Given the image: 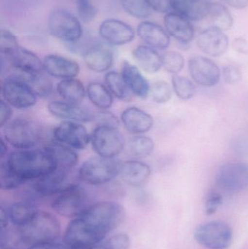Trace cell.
<instances>
[{
    "instance_id": "obj_51",
    "label": "cell",
    "mask_w": 248,
    "mask_h": 249,
    "mask_svg": "<svg viewBox=\"0 0 248 249\" xmlns=\"http://www.w3.org/2000/svg\"><path fill=\"white\" fill-rule=\"evenodd\" d=\"M0 147H1V151H0V155H1V160H4L5 157L7 156V142H6L5 139H4L2 136H1V140H0Z\"/></svg>"
},
{
    "instance_id": "obj_48",
    "label": "cell",
    "mask_w": 248,
    "mask_h": 249,
    "mask_svg": "<svg viewBox=\"0 0 248 249\" xmlns=\"http://www.w3.org/2000/svg\"><path fill=\"white\" fill-rule=\"evenodd\" d=\"M28 249H70V247L68 246L65 247V246L61 245V244L51 242L32 245Z\"/></svg>"
},
{
    "instance_id": "obj_7",
    "label": "cell",
    "mask_w": 248,
    "mask_h": 249,
    "mask_svg": "<svg viewBox=\"0 0 248 249\" xmlns=\"http://www.w3.org/2000/svg\"><path fill=\"white\" fill-rule=\"evenodd\" d=\"M90 206L85 191L74 183L57 195L51 205L56 213L66 217H77Z\"/></svg>"
},
{
    "instance_id": "obj_11",
    "label": "cell",
    "mask_w": 248,
    "mask_h": 249,
    "mask_svg": "<svg viewBox=\"0 0 248 249\" xmlns=\"http://www.w3.org/2000/svg\"><path fill=\"white\" fill-rule=\"evenodd\" d=\"M218 187L227 193H240L248 187V165L230 162L222 165L215 176Z\"/></svg>"
},
{
    "instance_id": "obj_10",
    "label": "cell",
    "mask_w": 248,
    "mask_h": 249,
    "mask_svg": "<svg viewBox=\"0 0 248 249\" xmlns=\"http://www.w3.org/2000/svg\"><path fill=\"white\" fill-rule=\"evenodd\" d=\"M195 238L199 245L208 249H227L232 241V231L228 224L213 221L202 224L195 231Z\"/></svg>"
},
{
    "instance_id": "obj_27",
    "label": "cell",
    "mask_w": 248,
    "mask_h": 249,
    "mask_svg": "<svg viewBox=\"0 0 248 249\" xmlns=\"http://www.w3.org/2000/svg\"><path fill=\"white\" fill-rule=\"evenodd\" d=\"M174 13L193 21L206 18L211 1L210 0H170Z\"/></svg>"
},
{
    "instance_id": "obj_22",
    "label": "cell",
    "mask_w": 248,
    "mask_h": 249,
    "mask_svg": "<svg viewBox=\"0 0 248 249\" xmlns=\"http://www.w3.org/2000/svg\"><path fill=\"white\" fill-rule=\"evenodd\" d=\"M164 24L169 35L183 45H187L195 37V29L190 20L178 13H167L165 16Z\"/></svg>"
},
{
    "instance_id": "obj_2",
    "label": "cell",
    "mask_w": 248,
    "mask_h": 249,
    "mask_svg": "<svg viewBox=\"0 0 248 249\" xmlns=\"http://www.w3.org/2000/svg\"><path fill=\"white\" fill-rule=\"evenodd\" d=\"M1 161L25 183L38 179L55 169L53 160L45 146L13 151L5 160Z\"/></svg>"
},
{
    "instance_id": "obj_23",
    "label": "cell",
    "mask_w": 248,
    "mask_h": 249,
    "mask_svg": "<svg viewBox=\"0 0 248 249\" xmlns=\"http://www.w3.org/2000/svg\"><path fill=\"white\" fill-rule=\"evenodd\" d=\"M150 167L142 161L132 160L121 164L119 176L124 182L133 187L144 185L151 176Z\"/></svg>"
},
{
    "instance_id": "obj_40",
    "label": "cell",
    "mask_w": 248,
    "mask_h": 249,
    "mask_svg": "<svg viewBox=\"0 0 248 249\" xmlns=\"http://www.w3.org/2000/svg\"><path fill=\"white\" fill-rule=\"evenodd\" d=\"M163 67L167 72L178 74L184 67V58L176 51H168L163 54Z\"/></svg>"
},
{
    "instance_id": "obj_16",
    "label": "cell",
    "mask_w": 248,
    "mask_h": 249,
    "mask_svg": "<svg viewBox=\"0 0 248 249\" xmlns=\"http://www.w3.org/2000/svg\"><path fill=\"white\" fill-rule=\"evenodd\" d=\"M48 110L52 116L64 121L87 123L94 121L96 114L80 105L64 101H53L48 105Z\"/></svg>"
},
{
    "instance_id": "obj_30",
    "label": "cell",
    "mask_w": 248,
    "mask_h": 249,
    "mask_svg": "<svg viewBox=\"0 0 248 249\" xmlns=\"http://www.w3.org/2000/svg\"><path fill=\"white\" fill-rule=\"evenodd\" d=\"M86 92L90 102L100 110H107L112 107L114 96L106 85L93 82L87 86Z\"/></svg>"
},
{
    "instance_id": "obj_29",
    "label": "cell",
    "mask_w": 248,
    "mask_h": 249,
    "mask_svg": "<svg viewBox=\"0 0 248 249\" xmlns=\"http://www.w3.org/2000/svg\"><path fill=\"white\" fill-rule=\"evenodd\" d=\"M56 91L64 102L80 105L87 92L84 85L77 78L61 80L56 86Z\"/></svg>"
},
{
    "instance_id": "obj_24",
    "label": "cell",
    "mask_w": 248,
    "mask_h": 249,
    "mask_svg": "<svg viewBox=\"0 0 248 249\" xmlns=\"http://www.w3.org/2000/svg\"><path fill=\"white\" fill-rule=\"evenodd\" d=\"M137 34L148 46L154 49L165 50L170 45V35L157 23L141 22L137 28Z\"/></svg>"
},
{
    "instance_id": "obj_14",
    "label": "cell",
    "mask_w": 248,
    "mask_h": 249,
    "mask_svg": "<svg viewBox=\"0 0 248 249\" xmlns=\"http://www.w3.org/2000/svg\"><path fill=\"white\" fill-rule=\"evenodd\" d=\"M1 58L5 60L16 72L33 75L45 71L43 61L36 54L21 46L7 56H1Z\"/></svg>"
},
{
    "instance_id": "obj_49",
    "label": "cell",
    "mask_w": 248,
    "mask_h": 249,
    "mask_svg": "<svg viewBox=\"0 0 248 249\" xmlns=\"http://www.w3.org/2000/svg\"><path fill=\"white\" fill-rule=\"evenodd\" d=\"M233 46H234V49L242 53H248V42L243 38H238V39H235Z\"/></svg>"
},
{
    "instance_id": "obj_18",
    "label": "cell",
    "mask_w": 248,
    "mask_h": 249,
    "mask_svg": "<svg viewBox=\"0 0 248 249\" xmlns=\"http://www.w3.org/2000/svg\"><path fill=\"white\" fill-rule=\"evenodd\" d=\"M100 36L109 45L119 46L129 43L135 37V31L128 23L116 19H107L99 28Z\"/></svg>"
},
{
    "instance_id": "obj_12",
    "label": "cell",
    "mask_w": 248,
    "mask_h": 249,
    "mask_svg": "<svg viewBox=\"0 0 248 249\" xmlns=\"http://www.w3.org/2000/svg\"><path fill=\"white\" fill-rule=\"evenodd\" d=\"M52 139L75 150H82L90 143L91 135L81 123L63 121L52 130Z\"/></svg>"
},
{
    "instance_id": "obj_52",
    "label": "cell",
    "mask_w": 248,
    "mask_h": 249,
    "mask_svg": "<svg viewBox=\"0 0 248 249\" xmlns=\"http://www.w3.org/2000/svg\"><path fill=\"white\" fill-rule=\"evenodd\" d=\"M77 2V7L78 6L85 5V4H90L91 0H75Z\"/></svg>"
},
{
    "instance_id": "obj_31",
    "label": "cell",
    "mask_w": 248,
    "mask_h": 249,
    "mask_svg": "<svg viewBox=\"0 0 248 249\" xmlns=\"http://www.w3.org/2000/svg\"><path fill=\"white\" fill-rule=\"evenodd\" d=\"M206 18L211 23V27L216 28L224 32L231 29L234 22L232 15L228 8L221 3L215 1H211Z\"/></svg>"
},
{
    "instance_id": "obj_17",
    "label": "cell",
    "mask_w": 248,
    "mask_h": 249,
    "mask_svg": "<svg viewBox=\"0 0 248 249\" xmlns=\"http://www.w3.org/2000/svg\"><path fill=\"white\" fill-rule=\"evenodd\" d=\"M197 45L204 53L210 56H221L228 49L229 38L224 31L210 26L199 34Z\"/></svg>"
},
{
    "instance_id": "obj_47",
    "label": "cell",
    "mask_w": 248,
    "mask_h": 249,
    "mask_svg": "<svg viewBox=\"0 0 248 249\" xmlns=\"http://www.w3.org/2000/svg\"><path fill=\"white\" fill-rule=\"evenodd\" d=\"M0 107H1L0 109V127L1 128L11 121L13 109H12V107L3 99L1 100Z\"/></svg>"
},
{
    "instance_id": "obj_25",
    "label": "cell",
    "mask_w": 248,
    "mask_h": 249,
    "mask_svg": "<svg viewBox=\"0 0 248 249\" xmlns=\"http://www.w3.org/2000/svg\"><path fill=\"white\" fill-rule=\"evenodd\" d=\"M120 73L133 96L143 99L149 96L151 86L138 67L125 61L122 63Z\"/></svg>"
},
{
    "instance_id": "obj_36",
    "label": "cell",
    "mask_w": 248,
    "mask_h": 249,
    "mask_svg": "<svg viewBox=\"0 0 248 249\" xmlns=\"http://www.w3.org/2000/svg\"><path fill=\"white\" fill-rule=\"evenodd\" d=\"M172 86L176 96L182 100H189L195 95V85L187 77L175 74L172 78Z\"/></svg>"
},
{
    "instance_id": "obj_1",
    "label": "cell",
    "mask_w": 248,
    "mask_h": 249,
    "mask_svg": "<svg viewBox=\"0 0 248 249\" xmlns=\"http://www.w3.org/2000/svg\"><path fill=\"white\" fill-rule=\"evenodd\" d=\"M125 218L123 206L115 202L91 205L68 224L64 241L70 247H87L103 241Z\"/></svg>"
},
{
    "instance_id": "obj_43",
    "label": "cell",
    "mask_w": 248,
    "mask_h": 249,
    "mask_svg": "<svg viewBox=\"0 0 248 249\" xmlns=\"http://www.w3.org/2000/svg\"><path fill=\"white\" fill-rule=\"evenodd\" d=\"M224 78L228 84H237L242 80L241 71L234 66H227L224 69Z\"/></svg>"
},
{
    "instance_id": "obj_38",
    "label": "cell",
    "mask_w": 248,
    "mask_h": 249,
    "mask_svg": "<svg viewBox=\"0 0 248 249\" xmlns=\"http://www.w3.org/2000/svg\"><path fill=\"white\" fill-rule=\"evenodd\" d=\"M14 172L7 166L4 161H1L0 168V187L1 190H12L18 188L24 184Z\"/></svg>"
},
{
    "instance_id": "obj_45",
    "label": "cell",
    "mask_w": 248,
    "mask_h": 249,
    "mask_svg": "<svg viewBox=\"0 0 248 249\" xmlns=\"http://www.w3.org/2000/svg\"><path fill=\"white\" fill-rule=\"evenodd\" d=\"M150 8L161 13H170L171 10L170 0H146Z\"/></svg>"
},
{
    "instance_id": "obj_8",
    "label": "cell",
    "mask_w": 248,
    "mask_h": 249,
    "mask_svg": "<svg viewBox=\"0 0 248 249\" xmlns=\"http://www.w3.org/2000/svg\"><path fill=\"white\" fill-rule=\"evenodd\" d=\"M1 99L17 109L33 107L38 97L26 81L12 74L1 81Z\"/></svg>"
},
{
    "instance_id": "obj_9",
    "label": "cell",
    "mask_w": 248,
    "mask_h": 249,
    "mask_svg": "<svg viewBox=\"0 0 248 249\" xmlns=\"http://www.w3.org/2000/svg\"><path fill=\"white\" fill-rule=\"evenodd\" d=\"M48 28L52 36L67 43H75L83 36V29L79 19L63 9L51 12L48 18Z\"/></svg>"
},
{
    "instance_id": "obj_37",
    "label": "cell",
    "mask_w": 248,
    "mask_h": 249,
    "mask_svg": "<svg viewBox=\"0 0 248 249\" xmlns=\"http://www.w3.org/2000/svg\"><path fill=\"white\" fill-rule=\"evenodd\" d=\"M124 10L136 18L144 19L151 14V9L146 0H121Z\"/></svg>"
},
{
    "instance_id": "obj_33",
    "label": "cell",
    "mask_w": 248,
    "mask_h": 249,
    "mask_svg": "<svg viewBox=\"0 0 248 249\" xmlns=\"http://www.w3.org/2000/svg\"><path fill=\"white\" fill-rule=\"evenodd\" d=\"M105 83L114 97L125 102H129L132 100L133 94L130 90L121 73L114 71L106 73L105 75Z\"/></svg>"
},
{
    "instance_id": "obj_4",
    "label": "cell",
    "mask_w": 248,
    "mask_h": 249,
    "mask_svg": "<svg viewBox=\"0 0 248 249\" xmlns=\"http://www.w3.org/2000/svg\"><path fill=\"white\" fill-rule=\"evenodd\" d=\"M20 238L27 244L53 242L59 236L61 225L50 213L38 211L33 217L18 228Z\"/></svg>"
},
{
    "instance_id": "obj_3",
    "label": "cell",
    "mask_w": 248,
    "mask_h": 249,
    "mask_svg": "<svg viewBox=\"0 0 248 249\" xmlns=\"http://www.w3.org/2000/svg\"><path fill=\"white\" fill-rule=\"evenodd\" d=\"M1 129L7 143L17 149H33L46 138L44 127L28 118L11 120Z\"/></svg>"
},
{
    "instance_id": "obj_39",
    "label": "cell",
    "mask_w": 248,
    "mask_h": 249,
    "mask_svg": "<svg viewBox=\"0 0 248 249\" xmlns=\"http://www.w3.org/2000/svg\"><path fill=\"white\" fill-rule=\"evenodd\" d=\"M149 96L155 103H167L172 97L171 87L163 80L154 82L150 86Z\"/></svg>"
},
{
    "instance_id": "obj_21",
    "label": "cell",
    "mask_w": 248,
    "mask_h": 249,
    "mask_svg": "<svg viewBox=\"0 0 248 249\" xmlns=\"http://www.w3.org/2000/svg\"><path fill=\"white\" fill-rule=\"evenodd\" d=\"M120 121L127 131L136 136L149 131L154 124L151 115L136 107L125 109L121 114Z\"/></svg>"
},
{
    "instance_id": "obj_42",
    "label": "cell",
    "mask_w": 248,
    "mask_h": 249,
    "mask_svg": "<svg viewBox=\"0 0 248 249\" xmlns=\"http://www.w3.org/2000/svg\"><path fill=\"white\" fill-rule=\"evenodd\" d=\"M223 203V196L218 192L212 191L207 196L205 210L207 215H213L219 209Z\"/></svg>"
},
{
    "instance_id": "obj_13",
    "label": "cell",
    "mask_w": 248,
    "mask_h": 249,
    "mask_svg": "<svg viewBox=\"0 0 248 249\" xmlns=\"http://www.w3.org/2000/svg\"><path fill=\"white\" fill-rule=\"evenodd\" d=\"M189 70L194 81L203 87H214L221 78V71L217 64L206 57H192L189 61Z\"/></svg>"
},
{
    "instance_id": "obj_50",
    "label": "cell",
    "mask_w": 248,
    "mask_h": 249,
    "mask_svg": "<svg viewBox=\"0 0 248 249\" xmlns=\"http://www.w3.org/2000/svg\"><path fill=\"white\" fill-rule=\"evenodd\" d=\"M230 7L235 9L246 8L248 6V0H222Z\"/></svg>"
},
{
    "instance_id": "obj_35",
    "label": "cell",
    "mask_w": 248,
    "mask_h": 249,
    "mask_svg": "<svg viewBox=\"0 0 248 249\" xmlns=\"http://www.w3.org/2000/svg\"><path fill=\"white\" fill-rule=\"evenodd\" d=\"M129 152L132 157L144 158L149 156L154 149V143L149 136L138 135L130 140Z\"/></svg>"
},
{
    "instance_id": "obj_34",
    "label": "cell",
    "mask_w": 248,
    "mask_h": 249,
    "mask_svg": "<svg viewBox=\"0 0 248 249\" xmlns=\"http://www.w3.org/2000/svg\"><path fill=\"white\" fill-rule=\"evenodd\" d=\"M6 210L9 220L18 228L30 220L38 212L34 205L29 201L13 203Z\"/></svg>"
},
{
    "instance_id": "obj_41",
    "label": "cell",
    "mask_w": 248,
    "mask_h": 249,
    "mask_svg": "<svg viewBox=\"0 0 248 249\" xmlns=\"http://www.w3.org/2000/svg\"><path fill=\"white\" fill-rule=\"evenodd\" d=\"M19 46L17 37L12 32L1 29L0 32V53L1 56H7Z\"/></svg>"
},
{
    "instance_id": "obj_5",
    "label": "cell",
    "mask_w": 248,
    "mask_h": 249,
    "mask_svg": "<svg viewBox=\"0 0 248 249\" xmlns=\"http://www.w3.org/2000/svg\"><path fill=\"white\" fill-rule=\"evenodd\" d=\"M122 162L116 158L96 156L87 159L79 169L78 177L90 185L107 184L119 176Z\"/></svg>"
},
{
    "instance_id": "obj_46",
    "label": "cell",
    "mask_w": 248,
    "mask_h": 249,
    "mask_svg": "<svg viewBox=\"0 0 248 249\" xmlns=\"http://www.w3.org/2000/svg\"><path fill=\"white\" fill-rule=\"evenodd\" d=\"M95 120L98 121V124H106V125L116 126L118 127L119 121L117 118L107 112V110H101V112L96 115Z\"/></svg>"
},
{
    "instance_id": "obj_6",
    "label": "cell",
    "mask_w": 248,
    "mask_h": 249,
    "mask_svg": "<svg viewBox=\"0 0 248 249\" xmlns=\"http://www.w3.org/2000/svg\"><path fill=\"white\" fill-rule=\"evenodd\" d=\"M90 143L99 156L115 158L123 150L125 140L116 126L98 124L92 133Z\"/></svg>"
},
{
    "instance_id": "obj_26",
    "label": "cell",
    "mask_w": 248,
    "mask_h": 249,
    "mask_svg": "<svg viewBox=\"0 0 248 249\" xmlns=\"http://www.w3.org/2000/svg\"><path fill=\"white\" fill-rule=\"evenodd\" d=\"M47 150L50 154L55 169L65 171H71L78 163L79 157L75 149L60 143L52 139L45 145Z\"/></svg>"
},
{
    "instance_id": "obj_15",
    "label": "cell",
    "mask_w": 248,
    "mask_h": 249,
    "mask_svg": "<svg viewBox=\"0 0 248 249\" xmlns=\"http://www.w3.org/2000/svg\"><path fill=\"white\" fill-rule=\"evenodd\" d=\"M70 171L55 169L36 180L33 190L40 197L57 196L73 183L69 181Z\"/></svg>"
},
{
    "instance_id": "obj_19",
    "label": "cell",
    "mask_w": 248,
    "mask_h": 249,
    "mask_svg": "<svg viewBox=\"0 0 248 249\" xmlns=\"http://www.w3.org/2000/svg\"><path fill=\"white\" fill-rule=\"evenodd\" d=\"M43 66L44 70L48 75L61 80L76 78L80 71V65L77 61L55 54L45 56Z\"/></svg>"
},
{
    "instance_id": "obj_20",
    "label": "cell",
    "mask_w": 248,
    "mask_h": 249,
    "mask_svg": "<svg viewBox=\"0 0 248 249\" xmlns=\"http://www.w3.org/2000/svg\"><path fill=\"white\" fill-rule=\"evenodd\" d=\"M86 66L95 72H106L113 65L114 54L112 50L102 44L95 43L83 52Z\"/></svg>"
},
{
    "instance_id": "obj_28",
    "label": "cell",
    "mask_w": 248,
    "mask_h": 249,
    "mask_svg": "<svg viewBox=\"0 0 248 249\" xmlns=\"http://www.w3.org/2000/svg\"><path fill=\"white\" fill-rule=\"evenodd\" d=\"M138 67L149 74H154L163 67V58L157 51L148 45H138L132 51Z\"/></svg>"
},
{
    "instance_id": "obj_32",
    "label": "cell",
    "mask_w": 248,
    "mask_h": 249,
    "mask_svg": "<svg viewBox=\"0 0 248 249\" xmlns=\"http://www.w3.org/2000/svg\"><path fill=\"white\" fill-rule=\"evenodd\" d=\"M13 75L26 81L32 87L38 97L48 98L53 93V83L44 72L33 75L16 72Z\"/></svg>"
},
{
    "instance_id": "obj_44",
    "label": "cell",
    "mask_w": 248,
    "mask_h": 249,
    "mask_svg": "<svg viewBox=\"0 0 248 249\" xmlns=\"http://www.w3.org/2000/svg\"><path fill=\"white\" fill-rule=\"evenodd\" d=\"M77 10L80 19L84 23H90L97 15V9L92 3L85 5L78 6Z\"/></svg>"
}]
</instances>
